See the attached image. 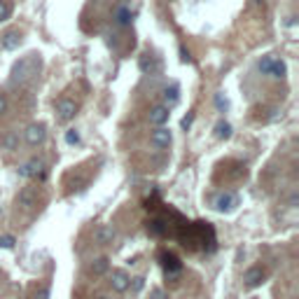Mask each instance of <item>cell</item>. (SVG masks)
<instances>
[{
	"label": "cell",
	"mask_w": 299,
	"mask_h": 299,
	"mask_svg": "<svg viewBox=\"0 0 299 299\" xmlns=\"http://www.w3.org/2000/svg\"><path fill=\"white\" fill-rule=\"evenodd\" d=\"M40 66H42L40 54H28L24 59H19L12 66V82L14 84H28V82H33L35 75L40 73Z\"/></svg>",
	"instance_id": "1"
},
{
	"label": "cell",
	"mask_w": 299,
	"mask_h": 299,
	"mask_svg": "<svg viewBox=\"0 0 299 299\" xmlns=\"http://www.w3.org/2000/svg\"><path fill=\"white\" fill-rule=\"evenodd\" d=\"M19 176L26 178V180H31V178H37V180H45L47 178V171H45V161L42 159H28L24 166H19Z\"/></svg>",
	"instance_id": "2"
},
{
	"label": "cell",
	"mask_w": 299,
	"mask_h": 299,
	"mask_svg": "<svg viewBox=\"0 0 299 299\" xmlns=\"http://www.w3.org/2000/svg\"><path fill=\"white\" fill-rule=\"evenodd\" d=\"M75 115H77V103H75V101L61 98V101L56 103V122L68 124L70 119H75Z\"/></svg>",
	"instance_id": "3"
},
{
	"label": "cell",
	"mask_w": 299,
	"mask_h": 299,
	"mask_svg": "<svg viewBox=\"0 0 299 299\" xmlns=\"http://www.w3.org/2000/svg\"><path fill=\"white\" fill-rule=\"evenodd\" d=\"M24 138H26V143H28V145H33V147L42 145L45 138H47V126H45V124H40V122L28 124V129L24 131Z\"/></svg>",
	"instance_id": "4"
},
{
	"label": "cell",
	"mask_w": 299,
	"mask_h": 299,
	"mask_svg": "<svg viewBox=\"0 0 299 299\" xmlns=\"http://www.w3.org/2000/svg\"><path fill=\"white\" fill-rule=\"evenodd\" d=\"M236 206H238V196L232 194V192H225V194H220L215 199V208H218L220 213H232Z\"/></svg>",
	"instance_id": "5"
},
{
	"label": "cell",
	"mask_w": 299,
	"mask_h": 299,
	"mask_svg": "<svg viewBox=\"0 0 299 299\" xmlns=\"http://www.w3.org/2000/svg\"><path fill=\"white\" fill-rule=\"evenodd\" d=\"M115 241V229H112L110 225H98L96 229H94V243L98 245H108Z\"/></svg>",
	"instance_id": "6"
},
{
	"label": "cell",
	"mask_w": 299,
	"mask_h": 299,
	"mask_svg": "<svg viewBox=\"0 0 299 299\" xmlns=\"http://www.w3.org/2000/svg\"><path fill=\"white\" fill-rule=\"evenodd\" d=\"M168 117H171L168 105H154L152 110H150V124H154V126H164V124L168 122Z\"/></svg>",
	"instance_id": "7"
},
{
	"label": "cell",
	"mask_w": 299,
	"mask_h": 299,
	"mask_svg": "<svg viewBox=\"0 0 299 299\" xmlns=\"http://www.w3.org/2000/svg\"><path fill=\"white\" fill-rule=\"evenodd\" d=\"M138 66H141V70L145 75H157L159 70H161V61H159L157 56H152V54H143Z\"/></svg>",
	"instance_id": "8"
},
{
	"label": "cell",
	"mask_w": 299,
	"mask_h": 299,
	"mask_svg": "<svg viewBox=\"0 0 299 299\" xmlns=\"http://www.w3.org/2000/svg\"><path fill=\"white\" fill-rule=\"evenodd\" d=\"M150 141H152V145H157V147H168L173 141V136L166 126H157L152 131V136H150Z\"/></svg>",
	"instance_id": "9"
},
{
	"label": "cell",
	"mask_w": 299,
	"mask_h": 299,
	"mask_svg": "<svg viewBox=\"0 0 299 299\" xmlns=\"http://www.w3.org/2000/svg\"><path fill=\"white\" fill-rule=\"evenodd\" d=\"M245 287H260L262 285V281H264V269L262 267H252V269H248V271H245Z\"/></svg>",
	"instance_id": "10"
},
{
	"label": "cell",
	"mask_w": 299,
	"mask_h": 299,
	"mask_svg": "<svg viewBox=\"0 0 299 299\" xmlns=\"http://www.w3.org/2000/svg\"><path fill=\"white\" fill-rule=\"evenodd\" d=\"M19 45H21V33H19V31H7V33L0 35V47L7 49V52L17 49Z\"/></svg>",
	"instance_id": "11"
},
{
	"label": "cell",
	"mask_w": 299,
	"mask_h": 299,
	"mask_svg": "<svg viewBox=\"0 0 299 299\" xmlns=\"http://www.w3.org/2000/svg\"><path fill=\"white\" fill-rule=\"evenodd\" d=\"M35 201H37V192L33 187H24L17 196V203L21 208H33L35 206Z\"/></svg>",
	"instance_id": "12"
},
{
	"label": "cell",
	"mask_w": 299,
	"mask_h": 299,
	"mask_svg": "<svg viewBox=\"0 0 299 299\" xmlns=\"http://www.w3.org/2000/svg\"><path fill=\"white\" fill-rule=\"evenodd\" d=\"M110 285H112V290H115V292H126V290H129V276H126V271H112Z\"/></svg>",
	"instance_id": "13"
},
{
	"label": "cell",
	"mask_w": 299,
	"mask_h": 299,
	"mask_svg": "<svg viewBox=\"0 0 299 299\" xmlns=\"http://www.w3.org/2000/svg\"><path fill=\"white\" fill-rule=\"evenodd\" d=\"M108 269H110V260H108V257H98V260H94L92 262L89 271H92L94 276H103Z\"/></svg>",
	"instance_id": "14"
},
{
	"label": "cell",
	"mask_w": 299,
	"mask_h": 299,
	"mask_svg": "<svg viewBox=\"0 0 299 299\" xmlns=\"http://www.w3.org/2000/svg\"><path fill=\"white\" fill-rule=\"evenodd\" d=\"M215 138H220V141H227V138H232V124L225 122V119L215 124Z\"/></svg>",
	"instance_id": "15"
},
{
	"label": "cell",
	"mask_w": 299,
	"mask_h": 299,
	"mask_svg": "<svg viewBox=\"0 0 299 299\" xmlns=\"http://www.w3.org/2000/svg\"><path fill=\"white\" fill-rule=\"evenodd\" d=\"M164 98H166V105H168V108H171V105H176V103H178V98H180V89H178V84L166 87Z\"/></svg>",
	"instance_id": "16"
},
{
	"label": "cell",
	"mask_w": 299,
	"mask_h": 299,
	"mask_svg": "<svg viewBox=\"0 0 299 299\" xmlns=\"http://www.w3.org/2000/svg\"><path fill=\"white\" fill-rule=\"evenodd\" d=\"M287 73V66L283 61H278V59H274V63H271V70H269V75H274V77H285Z\"/></svg>",
	"instance_id": "17"
},
{
	"label": "cell",
	"mask_w": 299,
	"mask_h": 299,
	"mask_svg": "<svg viewBox=\"0 0 299 299\" xmlns=\"http://www.w3.org/2000/svg\"><path fill=\"white\" fill-rule=\"evenodd\" d=\"M117 24L119 26L131 24V10H129V7H119V10H117Z\"/></svg>",
	"instance_id": "18"
},
{
	"label": "cell",
	"mask_w": 299,
	"mask_h": 299,
	"mask_svg": "<svg viewBox=\"0 0 299 299\" xmlns=\"http://www.w3.org/2000/svg\"><path fill=\"white\" fill-rule=\"evenodd\" d=\"M12 17V5L7 0H0V21H7Z\"/></svg>",
	"instance_id": "19"
},
{
	"label": "cell",
	"mask_w": 299,
	"mask_h": 299,
	"mask_svg": "<svg viewBox=\"0 0 299 299\" xmlns=\"http://www.w3.org/2000/svg\"><path fill=\"white\" fill-rule=\"evenodd\" d=\"M143 285H145V278L143 276H136V278H129V287L134 290V292H141Z\"/></svg>",
	"instance_id": "20"
},
{
	"label": "cell",
	"mask_w": 299,
	"mask_h": 299,
	"mask_svg": "<svg viewBox=\"0 0 299 299\" xmlns=\"http://www.w3.org/2000/svg\"><path fill=\"white\" fill-rule=\"evenodd\" d=\"M17 143H19V136L17 134H7L5 138H3V145H5L7 150H17Z\"/></svg>",
	"instance_id": "21"
},
{
	"label": "cell",
	"mask_w": 299,
	"mask_h": 299,
	"mask_svg": "<svg viewBox=\"0 0 299 299\" xmlns=\"http://www.w3.org/2000/svg\"><path fill=\"white\" fill-rule=\"evenodd\" d=\"M147 232L154 234V236H161V234H164V222H159V220L150 222V225H147Z\"/></svg>",
	"instance_id": "22"
},
{
	"label": "cell",
	"mask_w": 299,
	"mask_h": 299,
	"mask_svg": "<svg viewBox=\"0 0 299 299\" xmlns=\"http://www.w3.org/2000/svg\"><path fill=\"white\" fill-rule=\"evenodd\" d=\"M66 143H68V145H77V143H79L77 129H68V131H66Z\"/></svg>",
	"instance_id": "23"
},
{
	"label": "cell",
	"mask_w": 299,
	"mask_h": 299,
	"mask_svg": "<svg viewBox=\"0 0 299 299\" xmlns=\"http://www.w3.org/2000/svg\"><path fill=\"white\" fill-rule=\"evenodd\" d=\"M271 63H274V56H264L262 61H260V73L269 75V70H271Z\"/></svg>",
	"instance_id": "24"
},
{
	"label": "cell",
	"mask_w": 299,
	"mask_h": 299,
	"mask_svg": "<svg viewBox=\"0 0 299 299\" xmlns=\"http://www.w3.org/2000/svg\"><path fill=\"white\" fill-rule=\"evenodd\" d=\"M14 236H0V248H5V250H12L14 248Z\"/></svg>",
	"instance_id": "25"
},
{
	"label": "cell",
	"mask_w": 299,
	"mask_h": 299,
	"mask_svg": "<svg viewBox=\"0 0 299 299\" xmlns=\"http://www.w3.org/2000/svg\"><path fill=\"white\" fill-rule=\"evenodd\" d=\"M215 105H218L220 110H227V108H229V101H227L222 94H218V96H215Z\"/></svg>",
	"instance_id": "26"
},
{
	"label": "cell",
	"mask_w": 299,
	"mask_h": 299,
	"mask_svg": "<svg viewBox=\"0 0 299 299\" xmlns=\"http://www.w3.org/2000/svg\"><path fill=\"white\" fill-rule=\"evenodd\" d=\"M150 299H168V294H166L161 287H154L152 292H150Z\"/></svg>",
	"instance_id": "27"
},
{
	"label": "cell",
	"mask_w": 299,
	"mask_h": 299,
	"mask_svg": "<svg viewBox=\"0 0 299 299\" xmlns=\"http://www.w3.org/2000/svg\"><path fill=\"white\" fill-rule=\"evenodd\" d=\"M35 299H49V287L47 285L40 287V290L35 292Z\"/></svg>",
	"instance_id": "28"
},
{
	"label": "cell",
	"mask_w": 299,
	"mask_h": 299,
	"mask_svg": "<svg viewBox=\"0 0 299 299\" xmlns=\"http://www.w3.org/2000/svg\"><path fill=\"white\" fill-rule=\"evenodd\" d=\"M192 122H194V112H189L187 117H183V122H180V124H183V129H189V126H192Z\"/></svg>",
	"instance_id": "29"
},
{
	"label": "cell",
	"mask_w": 299,
	"mask_h": 299,
	"mask_svg": "<svg viewBox=\"0 0 299 299\" xmlns=\"http://www.w3.org/2000/svg\"><path fill=\"white\" fill-rule=\"evenodd\" d=\"M7 110V96L3 92H0V115H3V112Z\"/></svg>",
	"instance_id": "30"
},
{
	"label": "cell",
	"mask_w": 299,
	"mask_h": 299,
	"mask_svg": "<svg viewBox=\"0 0 299 299\" xmlns=\"http://www.w3.org/2000/svg\"><path fill=\"white\" fill-rule=\"evenodd\" d=\"M297 203H299V196L292 194V196H290V208H297Z\"/></svg>",
	"instance_id": "31"
},
{
	"label": "cell",
	"mask_w": 299,
	"mask_h": 299,
	"mask_svg": "<svg viewBox=\"0 0 299 299\" xmlns=\"http://www.w3.org/2000/svg\"><path fill=\"white\" fill-rule=\"evenodd\" d=\"M98 299H110V297H98Z\"/></svg>",
	"instance_id": "32"
},
{
	"label": "cell",
	"mask_w": 299,
	"mask_h": 299,
	"mask_svg": "<svg viewBox=\"0 0 299 299\" xmlns=\"http://www.w3.org/2000/svg\"><path fill=\"white\" fill-rule=\"evenodd\" d=\"M250 299H257V297H250Z\"/></svg>",
	"instance_id": "33"
},
{
	"label": "cell",
	"mask_w": 299,
	"mask_h": 299,
	"mask_svg": "<svg viewBox=\"0 0 299 299\" xmlns=\"http://www.w3.org/2000/svg\"><path fill=\"white\" fill-rule=\"evenodd\" d=\"M94 3H98V0H94Z\"/></svg>",
	"instance_id": "34"
}]
</instances>
